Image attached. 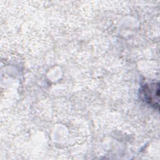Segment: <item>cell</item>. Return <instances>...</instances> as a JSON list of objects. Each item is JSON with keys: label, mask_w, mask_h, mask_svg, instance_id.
<instances>
[{"label": "cell", "mask_w": 160, "mask_h": 160, "mask_svg": "<svg viewBox=\"0 0 160 160\" xmlns=\"http://www.w3.org/2000/svg\"><path fill=\"white\" fill-rule=\"evenodd\" d=\"M140 96L146 104L155 109H159V84L158 82L148 83L142 86L140 90Z\"/></svg>", "instance_id": "1"}]
</instances>
